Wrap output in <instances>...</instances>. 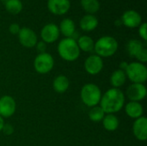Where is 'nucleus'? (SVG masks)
<instances>
[{
    "instance_id": "1",
    "label": "nucleus",
    "mask_w": 147,
    "mask_h": 146,
    "mask_svg": "<svg viewBox=\"0 0 147 146\" xmlns=\"http://www.w3.org/2000/svg\"><path fill=\"white\" fill-rule=\"evenodd\" d=\"M99 104L106 114H115L124 107L125 95L120 89L111 88L102 95Z\"/></svg>"
},
{
    "instance_id": "2",
    "label": "nucleus",
    "mask_w": 147,
    "mask_h": 146,
    "mask_svg": "<svg viewBox=\"0 0 147 146\" xmlns=\"http://www.w3.org/2000/svg\"><path fill=\"white\" fill-rule=\"evenodd\" d=\"M59 55L65 61H75L80 56V49L77 40L72 38L62 39L57 47Z\"/></svg>"
},
{
    "instance_id": "3",
    "label": "nucleus",
    "mask_w": 147,
    "mask_h": 146,
    "mask_svg": "<svg viewBox=\"0 0 147 146\" xmlns=\"http://www.w3.org/2000/svg\"><path fill=\"white\" fill-rule=\"evenodd\" d=\"M118 49L117 40L109 35L102 36L99 38L94 46V50L101 58H109L113 56Z\"/></svg>"
},
{
    "instance_id": "4",
    "label": "nucleus",
    "mask_w": 147,
    "mask_h": 146,
    "mask_svg": "<svg viewBox=\"0 0 147 146\" xmlns=\"http://www.w3.org/2000/svg\"><path fill=\"white\" fill-rule=\"evenodd\" d=\"M80 96L84 105L90 108H93L100 103L102 98V91L96 84L86 83L81 89Z\"/></svg>"
},
{
    "instance_id": "5",
    "label": "nucleus",
    "mask_w": 147,
    "mask_h": 146,
    "mask_svg": "<svg viewBox=\"0 0 147 146\" xmlns=\"http://www.w3.org/2000/svg\"><path fill=\"white\" fill-rule=\"evenodd\" d=\"M127 77L133 83H145L147 80L146 66L138 61L127 65L125 70Z\"/></svg>"
},
{
    "instance_id": "6",
    "label": "nucleus",
    "mask_w": 147,
    "mask_h": 146,
    "mask_svg": "<svg viewBox=\"0 0 147 146\" xmlns=\"http://www.w3.org/2000/svg\"><path fill=\"white\" fill-rule=\"evenodd\" d=\"M54 66L53 57L48 52L39 53L34 60V68L40 74H47L50 72Z\"/></svg>"
},
{
    "instance_id": "7",
    "label": "nucleus",
    "mask_w": 147,
    "mask_h": 146,
    "mask_svg": "<svg viewBox=\"0 0 147 146\" xmlns=\"http://www.w3.org/2000/svg\"><path fill=\"white\" fill-rule=\"evenodd\" d=\"M17 35L21 45L24 47L32 48L35 46L38 42V38L35 32L29 28H21Z\"/></svg>"
},
{
    "instance_id": "8",
    "label": "nucleus",
    "mask_w": 147,
    "mask_h": 146,
    "mask_svg": "<svg viewBox=\"0 0 147 146\" xmlns=\"http://www.w3.org/2000/svg\"><path fill=\"white\" fill-rule=\"evenodd\" d=\"M16 110V102L15 99L8 95L0 97V116L2 118L11 117Z\"/></svg>"
},
{
    "instance_id": "9",
    "label": "nucleus",
    "mask_w": 147,
    "mask_h": 146,
    "mask_svg": "<svg viewBox=\"0 0 147 146\" xmlns=\"http://www.w3.org/2000/svg\"><path fill=\"white\" fill-rule=\"evenodd\" d=\"M84 67L88 74L97 75L102 71L103 68L102 59L96 54H92L85 59Z\"/></svg>"
},
{
    "instance_id": "10",
    "label": "nucleus",
    "mask_w": 147,
    "mask_h": 146,
    "mask_svg": "<svg viewBox=\"0 0 147 146\" xmlns=\"http://www.w3.org/2000/svg\"><path fill=\"white\" fill-rule=\"evenodd\" d=\"M146 87L143 83H132L127 89V96L130 102H140L146 98Z\"/></svg>"
},
{
    "instance_id": "11",
    "label": "nucleus",
    "mask_w": 147,
    "mask_h": 146,
    "mask_svg": "<svg viewBox=\"0 0 147 146\" xmlns=\"http://www.w3.org/2000/svg\"><path fill=\"white\" fill-rule=\"evenodd\" d=\"M60 32L59 27L55 23H47L46 24L40 31V37L42 41L45 43H53L59 37Z\"/></svg>"
},
{
    "instance_id": "12",
    "label": "nucleus",
    "mask_w": 147,
    "mask_h": 146,
    "mask_svg": "<svg viewBox=\"0 0 147 146\" xmlns=\"http://www.w3.org/2000/svg\"><path fill=\"white\" fill-rule=\"evenodd\" d=\"M121 20L123 25L130 28H138L142 23L141 15L138 11L134 10V9H129V10L125 11Z\"/></svg>"
},
{
    "instance_id": "13",
    "label": "nucleus",
    "mask_w": 147,
    "mask_h": 146,
    "mask_svg": "<svg viewBox=\"0 0 147 146\" xmlns=\"http://www.w3.org/2000/svg\"><path fill=\"white\" fill-rule=\"evenodd\" d=\"M133 133L134 137L140 141H146L147 139V119L141 116L134 120L133 125Z\"/></svg>"
},
{
    "instance_id": "14",
    "label": "nucleus",
    "mask_w": 147,
    "mask_h": 146,
    "mask_svg": "<svg viewBox=\"0 0 147 146\" xmlns=\"http://www.w3.org/2000/svg\"><path fill=\"white\" fill-rule=\"evenodd\" d=\"M47 8L54 15H64L71 8L70 0H48Z\"/></svg>"
},
{
    "instance_id": "15",
    "label": "nucleus",
    "mask_w": 147,
    "mask_h": 146,
    "mask_svg": "<svg viewBox=\"0 0 147 146\" xmlns=\"http://www.w3.org/2000/svg\"><path fill=\"white\" fill-rule=\"evenodd\" d=\"M125 112L127 115L134 120L140 118L143 116L144 108L140 102H129L125 106Z\"/></svg>"
},
{
    "instance_id": "16",
    "label": "nucleus",
    "mask_w": 147,
    "mask_h": 146,
    "mask_svg": "<svg viewBox=\"0 0 147 146\" xmlns=\"http://www.w3.org/2000/svg\"><path fill=\"white\" fill-rule=\"evenodd\" d=\"M80 28L86 32H90L96 29L98 26V19L96 15L87 14L84 15L79 22Z\"/></svg>"
},
{
    "instance_id": "17",
    "label": "nucleus",
    "mask_w": 147,
    "mask_h": 146,
    "mask_svg": "<svg viewBox=\"0 0 147 146\" xmlns=\"http://www.w3.org/2000/svg\"><path fill=\"white\" fill-rule=\"evenodd\" d=\"M59 29L65 38H71L76 32V25L71 19L65 18L61 21Z\"/></svg>"
},
{
    "instance_id": "18",
    "label": "nucleus",
    "mask_w": 147,
    "mask_h": 146,
    "mask_svg": "<svg viewBox=\"0 0 147 146\" xmlns=\"http://www.w3.org/2000/svg\"><path fill=\"white\" fill-rule=\"evenodd\" d=\"M70 86V81L68 77L65 75H59L57 76L53 82V87L55 92L62 94L65 93Z\"/></svg>"
},
{
    "instance_id": "19",
    "label": "nucleus",
    "mask_w": 147,
    "mask_h": 146,
    "mask_svg": "<svg viewBox=\"0 0 147 146\" xmlns=\"http://www.w3.org/2000/svg\"><path fill=\"white\" fill-rule=\"evenodd\" d=\"M110 84L113 88L119 89L120 87L123 86L127 81V75L126 72L121 69L115 71L110 76Z\"/></svg>"
},
{
    "instance_id": "20",
    "label": "nucleus",
    "mask_w": 147,
    "mask_h": 146,
    "mask_svg": "<svg viewBox=\"0 0 147 146\" xmlns=\"http://www.w3.org/2000/svg\"><path fill=\"white\" fill-rule=\"evenodd\" d=\"M102 126L105 130L108 132H115L118 129L120 121L115 114H105L104 118L102 119Z\"/></svg>"
},
{
    "instance_id": "21",
    "label": "nucleus",
    "mask_w": 147,
    "mask_h": 146,
    "mask_svg": "<svg viewBox=\"0 0 147 146\" xmlns=\"http://www.w3.org/2000/svg\"><path fill=\"white\" fill-rule=\"evenodd\" d=\"M77 43H78V46L80 51L89 52H92L94 50L95 42H94L93 39L88 35L80 36L78 39Z\"/></svg>"
},
{
    "instance_id": "22",
    "label": "nucleus",
    "mask_w": 147,
    "mask_h": 146,
    "mask_svg": "<svg viewBox=\"0 0 147 146\" xmlns=\"http://www.w3.org/2000/svg\"><path fill=\"white\" fill-rule=\"evenodd\" d=\"M144 47H145L144 44L140 40H136V39L130 40L127 44V51L128 54L130 55V57L135 58V56L138 54V52Z\"/></svg>"
},
{
    "instance_id": "23",
    "label": "nucleus",
    "mask_w": 147,
    "mask_h": 146,
    "mask_svg": "<svg viewBox=\"0 0 147 146\" xmlns=\"http://www.w3.org/2000/svg\"><path fill=\"white\" fill-rule=\"evenodd\" d=\"M82 8L90 15H94L100 9V3L98 0H81Z\"/></svg>"
},
{
    "instance_id": "24",
    "label": "nucleus",
    "mask_w": 147,
    "mask_h": 146,
    "mask_svg": "<svg viewBox=\"0 0 147 146\" xmlns=\"http://www.w3.org/2000/svg\"><path fill=\"white\" fill-rule=\"evenodd\" d=\"M4 5L6 10L14 15L19 14L23 8V4L21 0H6Z\"/></svg>"
},
{
    "instance_id": "25",
    "label": "nucleus",
    "mask_w": 147,
    "mask_h": 146,
    "mask_svg": "<svg viewBox=\"0 0 147 146\" xmlns=\"http://www.w3.org/2000/svg\"><path fill=\"white\" fill-rule=\"evenodd\" d=\"M105 114H106L104 113L102 108L97 105V106L91 108V109L89 112V118L93 122H99L102 120Z\"/></svg>"
},
{
    "instance_id": "26",
    "label": "nucleus",
    "mask_w": 147,
    "mask_h": 146,
    "mask_svg": "<svg viewBox=\"0 0 147 146\" xmlns=\"http://www.w3.org/2000/svg\"><path fill=\"white\" fill-rule=\"evenodd\" d=\"M135 58L138 59V62L140 63H142V64H145L147 62V49L146 47L142 48L139 52L138 54L135 56Z\"/></svg>"
},
{
    "instance_id": "27",
    "label": "nucleus",
    "mask_w": 147,
    "mask_h": 146,
    "mask_svg": "<svg viewBox=\"0 0 147 146\" xmlns=\"http://www.w3.org/2000/svg\"><path fill=\"white\" fill-rule=\"evenodd\" d=\"M146 27V22H142V23L140 25V27H139V34H140V36L145 41H146L147 40Z\"/></svg>"
},
{
    "instance_id": "28",
    "label": "nucleus",
    "mask_w": 147,
    "mask_h": 146,
    "mask_svg": "<svg viewBox=\"0 0 147 146\" xmlns=\"http://www.w3.org/2000/svg\"><path fill=\"white\" fill-rule=\"evenodd\" d=\"M2 132L5 134V135H11L14 133V127L11 124H4Z\"/></svg>"
},
{
    "instance_id": "29",
    "label": "nucleus",
    "mask_w": 147,
    "mask_h": 146,
    "mask_svg": "<svg viewBox=\"0 0 147 146\" xmlns=\"http://www.w3.org/2000/svg\"><path fill=\"white\" fill-rule=\"evenodd\" d=\"M20 29H21V28H20L19 24H17V23H12L9 27V31L12 34H18Z\"/></svg>"
},
{
    "instance_id": "30",
    "label": "nucleus",
    "mask_w": 147,
    "mask_h": 146,
    "mask_svg": "<svg viewBox=\"0 0 147 146\" xmlns=\"http://www.w3.org/2000/svg\"><path fill=\"white\" fill-rule=\"evenodd\" d=\"M36 49L39 51L40 53L41 52H46V49H47V43H45L44 41H39L37 42V44L35 45Z\"/></svg>"
},
{
    "instance_id": "31",
    "label": "nucleus",
    "mask_w": 147,
    "mask_h": 146,
    "mask_svg": "<svg viewBox=\"0 0 147 146\" xmlns=\"http://www.w3.org/2000/svg\"><path fill=\"white\" fill-rule=\"evenodd\" d=\"M4 120H3V118H2L1 116H0V133L2 132V130H3V126H4Z\"/></svg>"
},
{
    "instance_id": "32",
    "label": "nucleus",
    "mask_w": 147,
    "mask_h": 146,
    "mask_svg": "<svg viewBox=\"0 0 147 146\" xmlns=\"http://www.w3.org/2000/svg\"><path fill=\"white\" fill-rule=\"evenodd\" d=\"M1 1H6V0H1Z\"/></svg>"
}]
</instances>
